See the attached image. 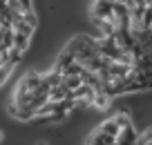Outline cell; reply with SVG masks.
Masks as SVG:
<instances>
[{
    "label": "cell",
    "mask_w": 152,
    "mask_h": 145,
    "mask_svg": "<svg viewBox=\"0 0 152 145\" xmlns=\"http://www.w3.org/2000/svg\"><path fill=\"white\" fill-rule=\"evenodd\" d=\"M92 18L114 23V0H94L92 2Z\"/></svg>",
    "instance_id": "cell-1"
},
{
    "label": "cell",
    "mask_w": 152,
    "mask_h": 145,
    "mask_svg": "<svg viewBox=\"0 0 152 145\" xmlns=\"http://www.w3.org/2000/svg\"><path fill=\"white\" fill-rule=\"evenodd\" d=\"M99 132H103L105 136H112V138H119V134H121V123L116 121V116H112V118H107V121H103L99 125Z\"/></svg>",
    "instance_id": "cell-2"
},
{
    "label": "cell",
    "mask_w": 152,
    "mask_h": 145,
    "mask_svg": "<svg viewBox=\"0 0 152 145\" xmlns=\"http://www.w3.org/2000/svg\"><path fill=\"white\" fill-rule=\"evenodd\" d=\"M116 143V138H112V136H105L103 132H99L96 130L94 134L87 138V145H114Z\"/></svg>",
    "instance_id": "cell-3"
},
{
    "label": "cell",
    "mask_w": 152,
    "mask_h": 145,
    "mask_svg": "<svg viewBox=\"0 0 152 145\" xmlns=\"http://www.w3.org/2000/svg\"><path fill=\"white\" fill-rule=\"evenodd\" d=\"M150 143H152V125L139 132V141H137V145H150Z\"/></svg>",
    "instance_id": "cell-4"
},
{
    "label": "cell",
    "mask_w": 152,
    "mask_h": 145,
    "mask_svg": "<svg viewBox=\"0 0 152 145\" xmlns=\"http://www.w3.org/2000/svg\"><path fill=\"white\" fill-rule=\"evenodd\" d=\"M145 5H148V7H152V0H145Z\"/></svg>",
    "instance_id": "cell-5"
},
{
    "label": "cell",
    "mask_w": 152,
    "mask_h": 145,
    "mask_svg": "<svg viewBox=\"0 0 152 145\" xmlns=\"http://www.w3.org/2000/svg\"><path fill=\"white\" fill-rule=\"evenodd\" d=\"M0 138H2V136H0Z\"/></svg>",
    "instance_id": "cell-6"
}]
</instances>
